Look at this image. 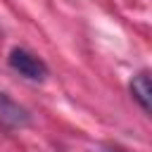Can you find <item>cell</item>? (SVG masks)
I'll list each match as a JSON object with an SVG mask.
<instances>
[{
  "instance_id": "1",
  "label": "cell",
  "mask_w": 152,
  "mask_h": 152,
  "mask_svg": "<svg viewBox=\"0 0 152 152\" xmlns=\"http://www.w3.org/2000/svg\"><path fill=\"white\" fill-rule=\"evenodd\" d=\"M7 62H10V66H12L19 76H24V78H28V81H36V83L45 81L48 74H50L48 66H45V62H43L40 57H36L33 52L24 50V48H12Z\"/></svg>"
},
{
  "instance_id": "2",
  "label": "cell",
  "mask_w": 152,
  "mask_h": 152,
  "mask_svg": "<svg viewBox=\"0 0 152 152\" xmlns=\"http://www.w3.org/2000/svg\"><path fill=\"white\" fill-rule=\"evenodd\" d=\"M28 124H31V114L19 102H14L7 93L0 90V126H5V128H24Z\"/></svg>"
},
{
  "instance_id": "4",
  "label": "cell",
  "mask_w": 152,
  "mask_h": 152,
  "mask_svg": "<svg viewBox=\"0 0 152 152\" xmlns=\"http://www.w3.org/2000/svg\"><path fill=\"white\" fill-rule=\"evenodd\" d=\"M93 152H121V150H114V147H95Z\"/></svg>"
},
{
  "instance_id": "3",
  "label": "cell",
  "mask_w": 152,
  "mask_h": 152,
  "mask_svg": "<svg viewBox=\"0 0 152 152\" xmlns=\"http://www.w3.org/2000/svg\"><path fill=\"white\" fill-rule=\"evenodd\" d=\"M128 88H131L133 100L142 107V112L150 114V109H152V83H150V74H147V71L135 74Z\"/></svg>"
}]
</instances>
